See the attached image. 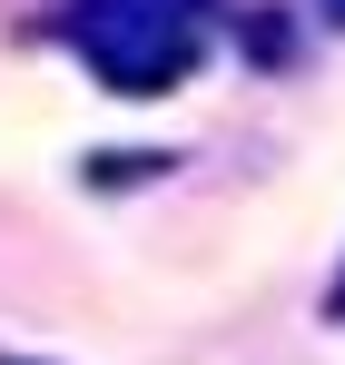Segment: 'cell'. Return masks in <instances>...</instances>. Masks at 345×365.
I'll return each mask as SVG.
<instances>
[{
  "label": "cell",
  "mask_w": 345,
  "mask_h": 365,
  "mask_svg": "<svg viewBox=\"0 0 345 365\" xmlns=\"http://www.w3.org/2000/svg\"><path fill=\"white\" fill-rule=\"evenodd\" d=\"M316 20H326V30H345V0H316Z\"/></svg>",
  "instance_id": "277c9868"
},
{
  "label": "cell",
  "mask_w": 345,
  "mask_h": 365,
  "mask_svg": "<svg viewBox=\"0 0 345 365\" xmlns=\"http://www.w3.org/2000/svg\"><path fill=\"white\" fill-rule=\"evenodd\" d=\"M237 50H247L257 69H287V60H296V30H287V10H277V0H267V10H247V20H237Z\"/></svg>",
  "instance_id": "3957f363"
},
{
  "label": "cell",
  "mask_w": 345,
  "mask_h": 365,
  "mask_svg": "<svg viewBox=\"0 0 345 365\" xmlns=\"http://www.w3.org/2000/svg\"><path fill=\"white\" fill-rule=\"evenodd\" d=\"M326 316H345V277H336V287H326Z\"/></svg>",
  "instance_id": "5b68a950"
},
{
  "label": "cell",
  "mask_w": 345,
  "mask_h": 365,
  "mask_svg": "<svg viewBox=\"0 0 345 365\" xmlns=\"http://www.w3.org/2000/svg\"><path fill=\"white\" fill-rule=\"evenodd\" d=\"M0 365H30V356H0Z\"/></svg>",
  "instance_id": "8992f818"
},
{
  "label": "cell",
  "mask_w": 345,
  "mask_h": 365,
  "mask_svg": "<svg viewBox=\"0 0 345 365\" xmlns=\"http://www.w3.org/2000/svg\"><path fill=\"white\" fill-rule=\"evenodd\" d=\"M79 178L99 187H148V178H168V148H99V158H79Z\"/></svg>",
  "instance_id": "7a4b0ae2"
},
{
  "label": "cell",
  "mask_w": 345,
  "mask_h": 365,
  "mask_svg": "<svg viewBox=\"0 0 345 365\" xmlns=\"http://www.w3.org/2000/svg\"><path fill=\"white\" fill-rule=\"evenodd\" d=\"M217 0H59L50 40L89 69L109 99H158L207 60Z\"/></svg>",
  "instance_id": "6da1fadb"
}]
</instances>
